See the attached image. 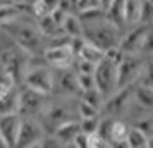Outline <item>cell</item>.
Masks as SVG:
<instances>
[{"label":"cell","instance_id":"obj_28","mask_svg":"<svg viewBox=\"0 0 153 148\" xmlns=\"http://www.w3.org/2000/svg\"><path fill=\"white\" fill-rule=\"evenodd\" d=\"M14 86H17L16 79L9 74L7 71L0 69V97H2V95H5L7 91H10Z\"/></svg>","mask_w":153,"mask_h":148},{"label":"cell","instance_id":"obj_20","mask_svg":"<svg viewBox=\"0 0 153 148\" xmlns=\"http://www.w3.org/2000/svg\"><path fill=\"white\" fill-rule=\"evenodd\" d=\"M143 0H126L124 2V22L126 26H136L141 22Z\"/></svg>","mask_w":153,"mask_h":148},{"label":"cell","instance_id":"obj_40","mask_svg":"<svg viewBox=\"0 0 153 148\" xmlns=\"http://www.w3.org/2000/svg\"><path fill=\"white\" fill-rule=\"evenodd\" d=\"M110 2H112V0H102V7H107V5H110Z\"/></svg>","mask_w":153,"mask_h":148},{"label":"cell","instance_id":"obj_35","mask_svg":"<svg viewBox=\"0 0 153 148\" xmlns=\"http://www.w3.org/2000/svg\"><path fill=\"white\" fill-rule=\"evenodd\" d=\"M141 55L153 57V31L152 29H148V33L145 36V42H143V47H141Z\"/></svg>","mask_w":153,"mask_h":148},{"label":"cell","instance_id":"obj_32","mask_svg":"<svg viewBox=\"0 0 153 148\" xmlns=\"http://www.w3.org/2000/svg\"><path fill=\"white\" fill-rule=\"evenodd\" d=\"M95 71H97V62H91L86 59H76V72L95 74Z\"/></svg>","mask_w":153,"mask_h":148},{"label":"cell","instance_id":"obj_1","mask_svg":"<svg viewBox=\"0 0 153 148\" xmlns=\"http://www.w3.org/2000/svg\"><path fill=\"white\" fill-rule=\"evenodd\" d=\"M2 28L7 31V35L16 42V45H19L22 50H26L29 55H38L40 52L43 54L42 33L38 29V22L33 24L21 16L19 19L9 22V24H4Z\"/></svg>","mask_w":153,"mask_h":148},{"label":"cell","instance_id":"obj_8","mask_svg":"<svg viewBox=\"0 0 153 148\" xmlns=\"http://www.w3.org/2000/svg\"><path fill=\"white\" fill-rule=\"evenodd\" d=\"M134 100V85L124 86V88H117L110 97L105 98V103L102 107L103 115H110V117H119L122 114L127 112V109Z\"/></svg>","mask_w":153,"mask_h":148},{"label":"cell","instance_id":"obj_38","mask_svg":"<svg viewBox=\"0 0 153 148\" xmlns=\"http://www.w3.org/2000/svg\"><path fill=\"white\" fill-rule=\"evenodd\" d=\"M72 147H77V148H88V134L86 133H81L77 134L76 138H74V143H72Z\"/></svg>","mask_w":153,"mask_h":148},{"label":"cell","instance_id":"obj_34","mask_svg":"<svg viewBox=\"0 0 153 148\" xmlns=\"http://www.w3.org/2000/svg\"><path fill=\"white\" fill-rule=\"evenodd\" d=\"M77 81H79V86L81 90H90V88H95L97 83H95V74H84V72H77Z\"/></svg>","mask_w":153,"mask_h":148},{"label":"cell","instance_id":"obj_10","mask_svg":"<svg viewBox=\"0 0 153 148\" xmlns=\"http://www.w3.org/2000/svg\"><path fill=\"white\" fill-rule=\"evenodd\" d=\"M47 131L43 129L42 122H38L33 117H22L21 127H19V134H17V141L16 147L17 148H35L40 147L43 136Z\"/></svg>","mask_w":153,"mask_h":148},{"label":"cell","instance_id":"obj_6","mask_svg":"<svg viewBox=\"0 0 153 148\" xmlns=\"http://www.w3.org/2000/svg\"><path fill=\"white\" fill-rule=\"evenodd\" d=\"M145 64L146 62L141 59V54H124L117 64V88L136 85L145 69Z\"/></svg>","mask_w":153,"mask_h":148},{"label":"cell","instance_id":"obj_36","mask_svg":"<svg viewBox=\"0 0 153 148\" xmlns=\"http://www.w3.org/2000/svg\"><path fill=\"white\" fill-rule=\"evenodd\" d=\"M90 7H102V0H76L77 12L84 10V9H90Z\"/></svg>","mask_w":153,"mask_h":148},{"label":"cell","instance_id":"obj_42","mask_svg":"<svg viewBox=\"0 0 153 148\" xmlns=\"http://www.w3.org/2000/svg\"><path fill=\"white\" fill-rule=\"evenodd\" d=\"M148 147L153 148V136H150V143H148Z\"/></svg>","mask_w":153,"mask_h":148},{"label":"cell","instance_id":"obj_29","mask_svg":"<svg viewBox=\"0 0 153 148\" xmlns=\"http://www.w3.org/2000/svg\"><path fill=\"white\" fill-rule=\"evenodd\" d=\"M100 112H102V110H98L97 107L86 103L84 100H79V105H77V115H79L81 119H86V117H97V115H100Z\"/></svg>","mask_w":153,"mask_h":148},{"label":"cell","instance_id":"obj_23","mask_svg":"<svg viewBox=\"0 0 153 148\" xmlns=\"http://www.w3.org/2000/svg\"><path fill=\"white\" fill-rule=\"evenodd\" d=\"M38 29H40L42 36H45V38H52V36H55V35H59V33H62L64 31V29L53 21L52 16L38 17Z\"/></svg>","mask_w":153,"mask_h":148},{"label":"cell","instance_id":"obj_7","mask_svg":"<svg viewBox=\"0 0 153 148\" xmlns=\"http://www.w3.org/2000/svg\"><path fill=\"white\" fill-rule=\"evenodd\" d=\"M117 64L119 62H115L108 55H105L97 64L95 83H97V88L102 91L105 98L110 97L112 93L117 90Z\"/></svg>","mask_w":153,"mask_h":148},{"label":"cell","instance_id":"obj_3","mask_svg":"<svg viewBox=\"0 0 153 148\" xmlns=\"http://www.w3.org/2000/svg\"><path fill=\"white\" fill-rule=\"evenodd\" d=\"M83 36L90 43L97 45L98 48H102L103 52L119 47V45H120V40H122L120 28L114 26V24L108 22L107 19H102V21H97V22H90V24H84Z\"/></svg>","mask_w":153,"mask_h":148},{"label":"cell","instance_id":"obj_16","mask_svg":"<svg viewBox=\"0 0 153 148\" xmlns=\"http://www.w3.org/2000/svg\"><path fill=\"white\" fill-rule=\"evenodd\" d=\"M131 127L126 124L122 119L114 117L110 127V145L112 147H127V134Z\"/></svg>","mask_w":153,"mask_h":148},{"label":"cell","instance_id":"obj_25","mask_svg":"<svg viewBox=\"0 0 153 148\" xmlns=\"http://www.w3.org/2000/svg\"><path fill=\"white\" fill-rule=\"evenodd\" d=\"M148 143H150V138L141 129H138L136 126L129 129V134H127V147L129 148H148Z\"/></svg>","mask_w":153,"mask_h":148},{"label":"cell","instance_id":"obj_22","mask_svg":"<svg viewBox=\"0 0 153 148\" xmlns=\"http://www.w3.org/2000/svg\"><path fill=\"white\" fill-rule=\"evenodd\" d=\"M62 29H64V33L69 35L71 38H72V36H83L84 24H83V21L79 19V16L77 14L69 12V14L65 16L64 22H62Z\"/></svg>","mask_w":153,"mask_h":148},{"label":"cell","instance_id":"obj_21","mask_svg":"<svg viewBox=\"0 0 153 148\" xmlns=\"http://www.w3.org/2000/svg\"><path fill=\"white\" fill-rule=\"evenodd\" d=\"M134 102L146 110H153V90L141 83L134 85Z\"/></svg>","mask_w":153,"mask_h":148},{"label":"cell","instance_id":"obj_14","mask_svg":"<svg viewBox=\"0 0 153 148\" xmlns=\"http://www.w3.org/2000/svg\"><path fill=\"white\" fill-rule=\"evenodd\" d=\"M22 122L21 114H9V115H0V133L7 143V147H16L19 127Z\"/></svg>","mask_w":153,"mask_h":148},{"label":"cell","instance_id":"obj_18","mask_svg":"<svg viewBox=\"0 0 153 148\" xmlns=\"http://www.w3.org/2000/svg\"><path fill=\"white\" fill-rule=\"evenodd\" d=\"M22 10H24V7H22L21 4L0 0V26L9 24V22L19 19L22 16Z\"/></svg>","mask_w":153,"mask_h":148},{"label":"cell","instance_id":"obj_37","mask_svg":"<svg viewBox=\"0 0 153 148\" xmlns=\"http://www.w3.org/2000/svg\"><path fill=\"white\" fill-rule=\"evenodd\" d=\"M134 126L138 127V129H141L145 134H148V138H150V136H153V122H152L150 119L139 120V122H136Z\"/></svg>","mask_w":153,"mask_h":148},{"label":"cell","instance_id":"obj_39","mask_svg":"<svg viewBox=\"0 0 153 148\" xmlns=\"http://www.w3.org/2000/svg\"><path fill=\"white\" fill-rule=\"evenodd\" d=\"M0 148H9L5 140H4V136H2V133H0Z\"/></svg>","mask_w":153,"mask_h":148},{"label":"cell","instance_id":"obj_41","mask_svg":"<svg viewBox=\"0 0 153 148\" xmlns=\"http://www.w3.org/2000/svg\"><path fill=\"white\" fill-rule=\"evenodd\" d=\"M36 0H24V4H28L29 7H31V5H33V4H35Z\"/></svg>","mask_w":153,"mask_h":148},{"label":"cell","instance_id":"obj_33","mask_svg":"<svg viewBox=\"0 0 153 148\" xmlns=\"http://www.w3.org/2000/svg\"><path fill=\"white\" fill-rule=\"evenodd\" d=\"M153 21V2L152 0H143V9H141V24H148Z\"/></svg>","mask_w":153,"mask_h":148},{"label":"cell","instance_id":"obj_27","mask_svg":"<svg viewBox=\"0 0 153 148\" xmlns=\"http://www.w3.org/2000/svg\"><path fill=\"white\" fill-rule=\"evenodd\" d=\"M79 100H84L86 103L97 107L98 110H102V107H103V103H105V97L102 95V91L98 90L97 86H95V88H90V90H84V91L81 93V98Z\"/></svg>","mask_w":153,"mask_h":148},{"label":"cell","instance_id":"obj_4","mask_svg":"<svg viewBox=\"0 0 153 148\" xmlns=\"http://www.w3.org/2000/svg\"><path fill=\"white\" fill-rule=\"evenodd\" d=\"M48 97L26 85H19V114L22 117H40L50 103Z\"/></svg>","mask_w":153,"mask_h":148},{"label":"cell","instance_id":"obj_5","mask_svg":"<svg viewBox=\"0 0 153 148\" xmlns=\"http://www.w3.org/2000/svg\"><path fill=\"white\" fill-rule=\"evenodd\" d=\"M28 60H29V54L17 45L14 48H7L0 54V69L7 71L16 79L17 85H22L24 74H26V69H28Z\"/></svg>","mask_w":153,"mask_h":148},{"label":"cell","instance_id":"obj_15","mask_svg":"<svg viewBox=\"0 0 153 148\" xmlns=\"http://www.w3.org/2000/svg\"><path fill=\"white\" fill-rule=\"evenodd\" d=\"M79 133H81V122H79V120H74V119L65 120L64 124H60V126L53 131V134L62 141L65 147H67V145H72V143H74V138H76Z\"/></svg>","mask_w":153,"mask_h":148},{"label":"cell","instance_id":"obj_26","mask_svg":"<svg viewBox=\"0 0 153 148\" xmlns=\"http://www.w3.org/2000/svg\"><path fill=\"white\" fill-rule=\"evenodd\" d=\"M103 57H105L103 50L98 48L97 45H93V43H90L88 40H86V43H84V47H83V50H81V54H79L77 59H86V60H91V62L98 64Z\"/></svg>","mask_w":153,"mask_h":148},{"label":"cell","instance_id":"obj_2","mask_svg":"<svg viewBox=\"0 0 153 148\" xmlns=\"http://www.w3.org/2000/svg\"><path fill=\"white\" fill-rule=\"evenodd\" d=\"M38 55H29L28 60V69L24 74V81L22 85L29 86L33 90L45 93V95H52L53 93V85H55V76H53V69L48 65V62L45 60H36Z\"/></svg>","mask_w":153,"mask_h":148},{"label":"cell","instance_id":"obj_30","mask_svg":"<svg viewBox=\"0 0 153 148\" xmlns=\"http://www.w3.org/2000/svg\"><path fill=\"white\" fill-rule=\"evenodd\" d=\"M100 119H102V115L81 119V131H83V133H86V134L97 133V131H98V126H100Z\"/></svg>","mask_w":153,"mask_h":148},{"label":"cell","instance_id":"obj_31","mask_svg":"<svg viewBox=\"0 0 153 148\" xmlns=\"http://www.w3.org/2000/svg\"><path fill=\"white\" fill-rule=\"evenodd\" d=\"M138 81L141 85H145V86H148V88L153 90V59L150 62L145 64V69H143V72H141V76H139Z\"/></svg>","mask_w":153,"mask_h":148},{"label":"cell","instance_id":"obj_11","mask_svg":"<svg viewBox=\"0 0 153 148\" xmlns=\"http://www.w3.org/2000/svg\"><path fill=\"white\" fill-rule=\"evenodd\" d=\"M42 117V126L47 133H53L57 127L64 124L65 120H71V109L64 103H48L45 112L40 115Z\"/></svg>","mask_w":153,"mask_h":148},{"label":"cell","instance_id":"obj_17","mask_svg":"<svg viewBox=\"0 0 153 148\" xmlns=\"http://www.w3.org/2000/svg\"><path fill=\"white\" fill-rule=\"evenodd\" d=\"M19 114V85L0 97V115Z\"/></svg>","mask_w":153,"mask_h":148},{"label":"cell","instance_id":"obj_13","mask_svg":"<svg viewBox=\"0 0 153 148\" xmlns=\"http://www.w3.org/2000/svg\"><path fill=\"white\" fill-rule=\"evenodd\" d=\"M148 24H141V26H132V29L127 35L122 36L119 48L122 50V54H141V47L145 42V36L148 33Z\"/></svg>","mask_w":153,"mask_h":148},{"label":"cell","instance_id":"obj_44","mask_svg":"<svg viewBox=\"0 0 153 148\" xmlns=\"http://www.w3.org/2000/svg\"><path fill=\"white\" fill-rule=\"evenodd\" d=\"M152 59H153V57H152Z\"/></svg>","mask_w":153,"mask_h":148},{"label":"cell","instance_id":"obj_9","mask_svg":"<svg viewBox=\"0 0 153 148\" xmlns=\"http://www.w3.org/2000/svg\"><path fill=\"white\" fill-rule=\"evenodd\" d=\"M55 76V85H53V93H59L64 98H81V86L77 81V72L69 69H53Z\"/></svg>","mask_w":153,"mask_h":148},{"label":"cell","instance_id":"obj_12","mask_svg":"<svg viewBox=\"0 0 153 148\" xmlns=\"http://www.w3.org/2000/svg\"><path fill=\"white\" fill-rule=\"evenodd\" d=\"M43 57L52 69H69L76 64V55L72 54L69 45L47 47L43 52Z\"/></svg>","mask_w":153,"mask_h":148},{"label":"cell","instance_id":"obj_43","mask_svg":"<svg viewBox=\"0 0 153 148\" xmlns=\"http://www.w3.org/2000/svg\"><path fill=\"white\" fill-rule=\"evenodd\" d=\"M152 2H153V0H152Z\"/></svg>","mask_w":153,"mask_h":148},{"label":"cell","instance_id":"obj_24","mask_svg":"<svg viewBox=\"0 0 153 148\" xmlns=\"http://www.w3.org/2000/svg\"><path fill=\"white\" fill-rule=\"evenodd\" d=\"M59 5H60V0H36L31 5V12L38 19L43 16H50L55 9H59Z\"/></svg>","mask_w":153,"mask_h":148},{"label":"cell","instance_id":"obj_19","mask_svg":"<svg viewBox=\"0 0 153 148\" xmlns=\"http://www.w3.org/2000/svg\"><path fill=\"white\" fill-rule=\"evenodd\" d=\"M124 2L126 0H112L110 5L105 7V19L120 29H122V26H126V22H124Z\"/></svg>","mask_w":153,"mask_h":148}]
</instances>
